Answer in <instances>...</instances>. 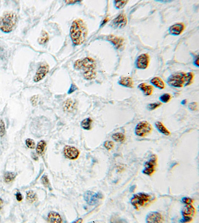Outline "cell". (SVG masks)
<instances>
[{"label":"cell","instance_id":"obj_1","mask_svg":"<svg viewBox=\"0 0 199 223\" xmlns=\"http://www.w3.org/2000/svg\"><path fill=\"white\" fill-rule=\"evenodd\" d=\"M70 35L73 44L75 45L82 44L86 39L88 29L82 19L75 20L71 25Z\"/></svg>","mask_w":199,"mask_h":223},{"label":"cell","instance_id":"obj_2","mask_svg":"<svg viewBox=\"0 0 199 223\" xmlns=\"http://www.w3.org/2000/svg\"><path fill=\"white\" fill-rule=\"evenodd\" d=\"M194 73L192 72H180L171 74L167 78V83L172 87L180 88L189 86L193 82Z\"/></svg>","mask_w":199,"mask_h":223},{"label":"cell","instance_id":"obj_3","mask_svg":"<svg viewBox=\"0 0 199 223\" xmlns=\"http://www.w3.org/2000/svg\"><path fill=\"white\" fill-rule=\"evenodd\" d=\"M75 69L84 71L83 75L87 80H92L96 77V62L91 58L78 60L74 64Z\"/></svg>","mask_w":199,"mask_h":223},{"label":"cell","instance_id":"obj_4","mask_svg":"<svg viewBox=\"0 0 199 223\" xmlns=\"http://www.w3.org/2000/svg\"><path fill=\"white\" fill-rule=\"evenodd\" d=\"M17 21V15L15 13H6L0 19V30L4 33L11 32L15 28Z\"/></svg>","mask_w":199,"mask_h":223},{"label":"cell","instance_id":"obj_5","mask_svg":"<svg viewBox=\"0 0 199 223\" xmlns=\"http://www.w3.org/2000/svg\"><path fill=\"white\" fill-rule=\"evenodd\" d=\"M154 200L155 198L151 195L146 193H138L132 196L130 199V203L135 209L138 210L142 207L151 203Z\"/></svg>","mask_w":199,"mask_h":223},{"label":"cell","instance_id":"obj_6","mask_svg":"<svg viewBox=\"0 0 199 223\" xmlns=\"http://www.w3.org/2000/svg\"><path fill=\"white\" fill-rule=\"evenodd\" d=\"M152 130V127L151 124L146 120H143L138 122L136 125L134 133L136 136L140 137H146L148 136Z\"/></svg>","mask_w":199,"mask_h":223},{"label":"cell","instance_id":"obj_7","mask_svg":"<svg viewBox=\"0 0 199 223\" xmlns=\"http://www.w3.org/2000/svg\"><path fill=\"white\" fill-rule=\"evenodd\" d=\"M158 164V158L157 155L155 154L152 155L149 160L145 163L144 165V170H142V173L151 176L153 175L156 171V168Z\"/></svg>","mask_w":199,"mask_h":223},{"label":"cell","instance_id":"obj_8","mask_svg":"<svg viewBox=\"0 0 199 223\" xmlns=\"http://www.w3.org/2000/svg\"><path fill=\"white\" fill-rule=\"evenodd\" d=\"M196 209L192 204H188L184 206L181 211L183 218L180 220L181 222L189 223L193 220V217L195 215Z\"/></svg>","mask_w":199,"mask_h":223},{"label":"cell","instance_id":"obj_9","mask_svg":"<svg viewBox=\"0 0 199 223\" xmlns=\"http://www.w3.org/2000/svg\"><path fill=\"white\" fill-rule=\"evenodd\" d=\"M102 198L103 195L100 193H95L91 191H87L84 194V200L90 205H95Z\"/></svg>","mask_w":199,"mask_h":223},{"label":"cell","instance_id":"obj_10","mask_svg":"<svg viewBox=\"0 0 199 223\" xmlns=\"http://www.w3.org/2000/svg\"><path fill=\"white\" fill-rule=\"evenodd\" d=\"M128 21L126 15L124 13L120 14L113 19L110 23V26L114 29H122L126 26Z\"/></svg>","mask_w":199,"mask_h":223},{"label":"cell","instance_id":"obj_11","mask_svg":"<svg viewBox=\"0 0 199 223\" xmlns=\"http://www.w3.org/2000/svg\"><path fill=\"white\" fill-rule=\"evenodd\" d=\"M150 57L148 54H142L138 56L135 61V66L140 69H146L149 66Z\"/></svg>","mask_w":199,"mask_h":223},{"label":"cell","instance_id":"obj_12","mask_svg":"<svg viewBox=\"0 0 199 223\" xmlns=\"http://www.w3.org/2000/svg\"><path fill=\"white\" fill-rule=\"evenodd\" d=\"M107 40L113 45L116 49L121 50L124 47V40L122 37L110 35L108 36Z\"/></svg>","mask_w":199,"mask_h":223},{"label":"cell","instance_id":"obj_13","mask_svg":"<svg viewBox=\"0 0 199 223\" xmlns=\"http://www.w3.org/2000/svg\"><path fill=\"white\" fill-rule=\"evenodd\" d=\"M146 222L148 223H162L163 218L161 214L156 211H152L148 214L146 219Z\"/></svg>","mask_w":199,"mask_h":223},{"label":"cell","instance_id":"obj_14","mask_svg":"<svg viewBox=\"0 0 199 223\" xmlns=\"http://www.w3.org/2000/svg\"><path fill=\"white\" fill-rule=\"evenodd\" d=\"M185 28L184 23H176L171 25L168 28V32L172 36H179L182 34Z\"/></svg>","mask_w":199,"mask_h":223},{"label":"cell","instance_id":"obj_15","mask_svg":"<svg viewBox=\"0 0 199 223\" xmlns=\"http://www.w3.org/2000/svg\"><path fill=\"white\" fill-rule=\"evenodd\" d=\"M64 153L65 157L71 160L78 158L79 155V151L75 147L70 146H66L64 149Z\"/></svg>","mask_w":199,"mask_h":223},{"label":"cell","instance_id":"obj_16","mask_svg":"<svg viewBox=\"0 0 199 223\" xmlns=\"http://www.w3.org/2000/svg\"><path fill=\"white\" fill-rule=\"evenodd\" d=\"M49 71V67L47 65H41L37 71L33 80L35 82H37L42 80L45 76Z\"/></svg>","mask_w":199,"mask_h":223},{"label":"cell","instance_id":"obj_17","mask_svg":"<svg viewBox=\"0 0 199 223\" xmlns=\"http://www.w3.org/2000/svg\"><path fill=\"white\" fill-rule=\"evenodd\" d=\"M118 83L119 85L124 87L133 88L134 86V82L132 78L128 76H121L119 78Z\"/></svg>","mask_w":199,"mask_h":223},{"label":"cell","instance_id":"obj_18","mask_svg":"<svg viewBox=\"0 0 199 223\" xmlns=\"http://www.w3.org/2000/svg\"><path fill=\"white\" fill-rule=\"evenodd\" d=\"M138 88L142 92L144 95L146 96L151 95L153 93V86L151 85L146 84V83H142L139 84Z\"/></svg>","mask_w":199,"mask_h":223},{"label":"cell","instance_id":"obj_19","mask_svg":"<svg viewBox=\"0 0 199 223\" xmlns=\"http://www.w3.org/2000/svg\"><path fill=\"white\" fill-rule=\"evenodd\" d=\"M150 83L154 87L159 89H164L165 87L164 82L161 77L158 76H156L152 78L150 80Z\"/></svg>","mask_w":199,"mask_h":223},{"label":"cell","instance_id":"obj_20","mask_svg":"<svg viewBox=\"0 0 199 223\" xmlns=\"http://www.w3.org/2000/svg\"><path fill=\"white\" fill-rule=\"evenodd\" d=\"M155 126L156 129L158 130V131L161 134H164L165 136H169L170 135V132L166 128L164 124L161 122H156L155 123Z\"/></svg>","mask_w":199,"mask_h":223},{"label":"cell","instance_id":"obj_21","mask_svg":"<svg viewBox=\"0 0 199 223\" xmlns=\"http://www.w3.org/2000/svg\"><path fill=\"white\" fill-rule=\"evenodd\" d=\"M48 221L51 223H60L62 222L61 218L59 214L54 212H51L48 216Z\"/></svg>","mask_w":199,"mask_h":223},{"label":"cell","instance_id":"obj_22","mask_svg":"<svg viewBox=\"0 0 199 223\" xmlns=\"http://www.w3.org/2000/svg\"><path fill=\"white\" fill-rule=\"evenodd\" d=\"M75 108V104L72 100L68 99L65 102L64 104V109L65 111L68 112H71L74 110Z\"/></svg>","mask_w":199,"mask_h":223},{"label":"cell","instance_id":"obj_23","mask_svg":"<svg viewBox=\"0 0 199 223\" xmlns=\"http://www.w3.org/2000/svg\"><path fill=\"white\" fill-rule=\"evenodd\" d=\"M92 122L93 120L90 118H85L82 121V122L81 123V126L83 129L89 130H91L92 128L91 126H92Z\"/></svg>","mask_w":199,"mask_h":223},{"label":"cell","instance_id":"obj_24","mask_svg":"<svg viewBox=\"0 0 199 223\" xmlns=\"http://www.w3.org/2000/svg\"><path fill=\"white\" fill-rule=\"evenodd\" d=\"M112 137L114 141L117 142L122 143L126 140V136L124 134L121 132H117L113 134Z\"/></svg>","mask_w":199,"mask_h":223},{"label":"cell","instance_id":"obj_25","mask_svg":"<svg viewBox=\"0 0 199 223\" xmlns=\"http://www.w3.org/2000/svg\"><path fill=\"white\" fill-rule=\"evenodd\" d=\"M46 146V143L44 140H41L38 142L37 145L36 151L38 155H41L44 152Z\"/></svg>","mask_w":199,"mask_h":223},{"label":"cell","instance_id":"obj_26","mask_svg":"<svg viewBox=\"0 0 199 223\" xmlns=\"http://www.w3.org/2000/svg\"><path fill=\"white\" fill-rule=\"evenodd\" d=\"M128 1H114L113 2L114 6L116 9H122L128 3Z\"/></svg>","mask_w":199,"mask_h":223},{"label":"cell","instance_id":"obj_27","mask_svg":"<svg viewBox=\"0 0 199 223\" xmlns=\"http://www.w3.org/2000/svg\"><path fill=\"white\" fill-rule=\"evenodd\" d=\"M15 174L12 172H7L5 173L4 175V181L7 183H9L13 181L15 179Z\"/></svg>","mask_w":199,"mask_h":223},{"label":"cell","instance_id":"obj_28","mask_svg":"<svg viewBox=\"0 0 199 223\" xmlns=\"http://www.w3.org/2000/svg\"><path fill=\"white\" fill-rule=\"evenodd\" d=\"M49 39L48 33L45 31H42L41 35L38 39V43L40 44H44L48 41Z\"/></svg>","mask_w":199,"mask_h":223},{"label":"cell","instance_id":"obj_29","mask_svg":"<svg viewBox=\"0 0 199 223\" xmlns=\"http://www.w3.org/2000/svg\"><path fill=\"white\" fill-rule=\"evenodd\" d=\"M172 99V96L170 93H164L160 95L159 97V100L161 102V103H168Z\"/></svg>","mask_w":199,"mask_h":223},{"label":"cell","instance_id":"obj_30","mask_svg":"<svg viewBox=\"0 0 199 223\" xmlns=\"http://www.w3.org/2000/svg\"><path fill=\"white\" fill-rule=\"evenodd\" d=\"M27 199L29 202L32 203L37 200V195L33 191H29V192L27 193Z\"/></svg>","mask_w":199,"mask_h":223},{"label":"cell","instance_id":"obj_31","mask_svg":"<svg viewBox=\"0 0 199 223\" xmlns=\"http://www.w3.org/2000/svg\"><path fill=\"white\" fill-rule=\"evenodd\" d=\"M162 104L161 102H155V103H150L147 106V109L149 111H153L161 106Z\"/></svg>","mask_w":199,"mask_h":223},{"label":"cell","instance_id":"obj_32","mask_svg":"<svg viewBox=\"0 0 199 223\" xmlns=\"http://www.w3.org/2000/svg\"><path fill=\"white\" fill-rule=\"evenodd\" d=\"M104 146L107 150L111 151L114 148L115 144L113 141L107 140L104 142Z\"/></svg>","mask_w":199,"mask_h":223},{"label":"cell","instance_id":"obj_33","mask_svg":"<svg viewBox=\"0 0 199 223\" xmlns=\"http://www.w3.org/2000/svg\"><path fill=\"white\" fill-rule=\"evenodd\" d=\"M6 132L5 125L3 120L0 119V136L2 137L5 135Z\"/></svg>","mask_w":199,"mask_h":223},{"label":"cell","instance_id":"obj_34","mask_svg":"<svg viewBox=\"0 0 199 223\" xmlns=\"http://www.w3.org/2000/svg\"><path fill=\"white\" fill-rule=\"evenodd\" d=\"M25 143L27 146L29 148L34 149L35 146V141L33 140V139L28 138L26 140Z\"/></svg>","mask_w":199,"mask_h":223},{"label":"cell","instance_id":"obj_35","mask_svg":"<svg viewBox=\"0 0 199 223\" xmlns=\"http://www.w3.org/2000/svg\"><path fill=\"white\" fill-rule=\"evenodd\" d=\"M198 106L197 103L196 102H192L190 103L189 105L188 106V108L190 111H195L197 110Z\"/></svg>","mask_w":199,"mask_h":223},{"label":"cell","instance_id":"obj_36","mask_svg":"<svg viewBox=\"0 0 199 223\" xmlns=\"http://www.w3.org/2000/svg\"><path fill=\"white\" fill-rule=\"evenodd\" d=\"M182 201L183 203L186 205L188 204H192L193 203L194 200L192 198L187 197H185L182 198Z\"/></svg>","mask_w":199,"mask_h":223},{"label":"cell","instance_id":"obj_37","mask_svg":"<svg viewBox=\"0 0 199 223\" xmlns=\"http://www.w3.org/2000/svg\"><path fill=\"white\" fill-rule=\"evenodd\" d=\"M42 183L45 187H48L49 185V182L47 176L44 175L42 177Z\"/></svg>","mask_w":199,"mask_h":223},{"label":"cell","instance_id":"obj_38","mask_svg":"<svg viewBox=\"0 0 199 223\" xmlns=\"http://www.w3.org/2000/svg\"><path fill=\"white\" fill-rule=\"evenodd\" d=\"M193 64L196 67H199V55L194 56Z\"/></svg>","mask_w":199,"mask_h":223},{"label":"cell","instance_id":"obj_39","mask_svg":"<svg viewBox=\"0 0 199 223\" xmlns=\"http://www.w3.org/2000/svg\"><path fill=\"white\" fill-rule=\"evenodd\" d=\"M77 89V87L74 84H72L71 85V87L69 89V91H68V94L72 93H73V92H74L75 91H76Z\"/></svg>","mask_w":199,"mask_h":223},{"label":"cell","instance_id":"obj_40","mask_svg":"<svg viewBox=\"0 0 199 223\" xmlns=\"http://www.w3.org/2000/svg\"><path fill=\"white\" fill-rule=\"evenodd\" d=\"M37 96H33V97H32V98H31V103H32V104H33V106H35V105H37V101H38V100H37Z\"/></svg>","mask_w":199,"mask_h":223},{"label":"cell","instance_id":"obj_41","mask_svg":"<svg viewBox=\"0 0 199 223\" xmlns=\"http://www.w3.org/2000/svg\"><path fill=\"white\" fill-rule=\"evenodd\" d=\"M16 198H17V201H21L22 199H23L22 195L19 193H17L16 194Z\"/></svg>","mask_w":199,"mask_h":223},{"label":"cell","instance_id":"obj_42","mask_svg":"<svg viewBox=\"0 0 199 223\" xmlns=\"http://www.w3.org/2000/svg\"><path fill=\"white\" fill-rule=\"evenodd\" d=\"M156 2H159V3H169V2H172L171 1H163V0H156Z\"/></svg>","mask_w":199,"mask_h":223},{"label":"cell","instance_id":"obj_43","mask_svg":"<svg viewBox=\"0 0 199 223\" xmlns=\"http://www.w3.org/2000/svg\"><path fill=\"white\" fill-rule=\"evenodd\" d=\"M65 2H66V3H67V4H74L75 3L78 2V1H65Z\"/></svg>","mask_w":199,"mask_h":223},{"label":"cell","instance_id":"obj_44","mask_svg":"<svg viewBox=\"0 0 199 223\" xmlns=\"http://www.w3.org/2000/svg\"><path fill=\"white\" fill-rule=\"evenodd\" d=\"M4 204V201L1 198H0V210H1Z\"/></svg>","mask_w":199,"mask_h":223},{"label":"cell","instance_id":"obj_45","mask_svg":"<svg viewBox=\"0 0 199 223\" xmlns=\"http://www.w3.org/2000/svg\"><path fill=\"white\" fill-rule=\"evenodd\" d=\"M187 100L186 99H184V100H183V101L181 102V104H182V105H185L186 104H187Z\"/></svg>","mask_w":199,"mask_h":223},{"label":"cell","instance_id":"obj_46","mask_svg":"<svg viewBox=\"0 0 199 223\" xmlns=\"http://www.w3.org/2000/svg\"><path fill=\"white\" fill-rule=\"evenodd\" d=\"M136 189V185H134L132 187H131L130 189V191H134L135 190V189Z\"/></svg>","mask_w":199,"mask_h":223},{"label":"cell","instance_id":"obj_47","mask_svg":"<svg viewBox=\"0 0 199 223\" xmlns=\"http://www.w3.org/2000/svg\"><path fill=\"white\" fill-rule=\"evenodd\" d=\"M82 220L81 219H79L75 221L74 222H75V223H81V222H82Z\"/></svg>","mask_w":199,"mask_h":223}]
</instances>
